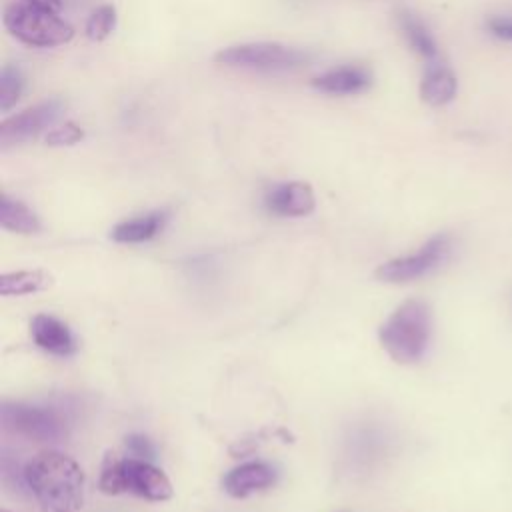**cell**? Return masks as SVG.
I'll list each match as a JSON object with an SVG mask.
<instances>
[{"mask_svg": "<svg viewBox=\"0 0 512 512\" xmlns=\"http://www.w3.org/2000/svg\"><path fill=\"white\" fill-rule=\"evenodd\" d=\"M24 478L42 512H78L84 502V472L78 462L58 450L36 454Z\"/></svg>", "mask_w": 512, "mask_h": 512, "instance_id": "1", "label": "cell"}, {"mask_svg": "<svg viewBox=\"0 0 512 512\" xmlns=\"http://www.w3.org/2000/svg\"><path fill=\"white\" fill-rule=\"evenodd\" d=\"M378 338L388 356L398 364L424 358L432 338V310L422 298L404 300L380 326Z\"/></svg>", "mask_w": 512, "mask_h": 512, "instance_id": "2", "label": "cell"}, {"mask_svg": "<svg viewBox=\"0 0 512 512\" xmlns=\"http://www.w3.org/2000/svg\"><path fill=\"white\" fill-rule=\"evenodd\" d=\"M98 486L104 494L134 492L152 502L170 500L174 494L168 476L150 460L134 456L120 460L112 452H108L102 462Z\"/></svg>", "mask_w": 512, "mask_h": 512, "instance_id": "3", "label": "cell"}, {"mask_svg": "<svg viewBox=\"0 0 512 512\" xmlns=\"http://www.w3.org/2000/svg\"><path fill=\"white\" fill-rule=\"evenodd\" d=\"M2 20L12 36L30 46H60L70 42L74 36V28L58 14L34 8L26 2L8 6Z\"/></svg>", "mask_w": 512, "mask_h": 512, "instance_id": "4", "label": "cell"}, {"mask_svg": "<svg viewBox=\"0 0 512 512\" xmlns=\"http://www.w3.org/2000/svg\"><path fill=\"white\" fill-rule=\"evenodd\" d=\"M214 60L232 68L250 70H288L298 68L310 60V56L298 48L278 42H248L222 48Z\"/></svg>", "mask_w": 512, "mask_h": 512, "instance_id": "5", "label": "cell"}, {"mask_svg": "<svg viewBox=\"0 0 512 512\" xmlns=\"http://www.w3.org/2000/svg\"><path fill=\"white\" fill-rule=\"evenodd\" d=\"M452 250V238L444 232L432 236L426 240L416 252L392 258L384 264H380L374 272V276L388 284H404L418 280L432 270H436L450 254Z\"/></svg>", "mask_w": 512, "mask_h": 512, "instance_id": "6", "label": "cell"}, {"mask_svg": "<svg viewBox=\"0 0 512 512\" xmlns=\"http://www.w3.org/2000/svg\"><path fill=\"white\" fill-rule=\"evenodd\" d=\"M0 418L6 430L32 440H56L64 432L60 418L42 406L4 402L0 408Z\"/></svg>", "mask_w": 512, "mask_h": 512, "instance_id": "7", "label": "cell"}, {"mask_svg": "<svg viewBox=\"0 0 512 512\" xmlns=\"http://www.w3.org/2000/svg\"><path fill=\"white\" fill-rule=\"evenodd\" d=\"M62 110L64 104L58 98H52L32 108H26L16 116H10L0 124V148H8L36 138L60 118Z\"/></svg>", "mask_w": 512, "mask_h": 512, "instance_id": "8", "label": "cell"}, {"mask_svg": "<svg viewBox=\"0 0 512 512\" xmlns=\"http://www.w3.org/2000/svg\"><path fill=\"white\" fill-rule=\"evenodd\" d=\"M264 206L276 216H308L314 212V190L306 182H282L272 186L264 196Z\"/></svg>", "mask_w": 512, "mask_h": 512, "instance_id": "9", "label": "cell"}, {"mask_svg": "<svg viewBox=\"0 0 512 512\" xmlns=\"http://www.w3.org/2000/svg\"><path fill=\"white\" fill-rule=\"evenodd\" d=\"M30 334L38 348L54 356H70L76 352V340L70 328L50 314H38L30 322Z\"/></svg>", "mask_w": 512, "mask_h": 512, "instance_id": "10", "label": "cell"}, {"mask_svg": "<svg viewBox=\"0 0 512 512\" xmlns=\"http://www.w3.org/2000/svg\"><path fill=\"white\" fill-rule=\"evenodd\" d=\"M274 480H276L274 468L266 462L254 460V462H244L232 468L230 472H226V476L222 478V488L234 498H244L252 492L272 486Z\"/></svg>", "mask_w": 512, "mask_h": 512, "instance_id": "11", "label": "cell"}, {"mask_svg": "<svg viewBox=\"0 0 512 512\" xmlns=\"http://www.w3.org/2000/svg\"><path fill=\"white\" fill-rule=\"evenodd\" d=\"M372 84L370 74L358 66L328 70L312 80V86L326 94H358Z\"/></svg>", "mask_w": 512, "mask_h": 512, "instance_id": "12", "label": "cell"}, {"mask_svg": "<svg viewBox=\"0 0 512 512\" xmlns=\"http://www.w3.org/2000/svg\"><path fill=\"white\" fill-rule=\"evenodd\" d=\"M168 214L166 212H150L144 216H136L130 220H124L116 224L110 232V238L120 244H140L150 238H154L166 224Z\"/></svg>", "mask_w": 512, "mask_h": 512, "instance_id": "13", "label": "cell"}, {"mask_svg": "<svg viewBox=\"0 0 512 512\" xmlns=\"http://www.w3.org/2000/svg\"><path fill=\"white\" fill-rule=\"evenodd\" d=\"M456 76L450 68L442 64H432L422 78L420 98L430 106H444L456 96Z\"/></svg>", "mask_w": 512, "mask_h": 512, "instance_id": "14", "label": "cell"}, {"mask_svg": "<svg viewBox=\"0 0 512 512\" xmlns=\"http://www.w3.org/2000/svg\"><path fill=\"white\" fill-rule=\"evenodd\" d=\"M0 226L16 234H36L42 228L38 216L24 202L6 194L0 196Z\"/></svg>", "mask_w": 512, "mask_h": 512, "instance_id": "15", "label": "cell"}, {"mask_svg": "<svg viewBox=\"0 0 512 512\" xmlns=\"http://www.w3.org/2000/svg\"><path fill=\"white\" fill-rule=\"evenodd\" d=\"M52 286V276L44 270H18L0 276L2 296H22L32 292H42Z\"/></svg>", "mask_w": 512, "mask_h": 512, "instance_id": "16", "label": "cell"}, {"mask_svg": "<svg viewBox=\"0 0 512 512\" xmlns=\"http://www.w3.org/2000/svg\"><path fill=\"white\" fill-rule=\"evenodd\" d=\"M398 22H400V28L408 40V44L420 54L424 56L426 60H436L438 56V46H436V40L432 38L430 30L426 28V24L412 12L408 10H402L398 14Z\"/></svg>", "mask_w": 512, "mask_h": 512, "instance_id": "17", "label": "cell"}, {"mask_svg": "<svg viewBox=\"0 0 512 512\" xmlns=\"http://www.w3.org/2000/svg\"><path fill=\"white\" fill-rule=\"evenodd\" d=\"M24 90V78L18 68L4 66L0 72V112H8Z\"/></svg>", "mask_w": 512, "mask_h": 512, "instance_id": "18", "label": "cell"}, {"mask_svg": "<svg viewBox=\"0 0 512 512\" xmlns=\"http://www.w3.org/2000/svg\"><path fill=\"white\" fill-rule=\"evenodd\" d=\"M114 26H116V8L110 4H104L90 14L86 22V36L94 42H102L112 34Z\"/></svg>", "mask_w": 512, "mask_h": 512, "instance_id": "19", "label": "cell"}, {"mask_svg": "<svg viewBox=\"0 0 512 512\" xmlns=\"http://www.w3.org/2000/svg\"><path fill=\"white\" fill-rule=\"evenodd\" d=\"M84 138V130L74 122H64L62 126L50 130L44 138L48 146H72Z\"/></svg>", "mask_w": 512, "mask_h": 512, "instance_id": "20", "label": "cell"}, {"mask_svg": "<svg viewBox=\"0 0 512 512\" xmlns=\"http://www.w3.org/2000/svg\"><path fill=\"white\" fill-rule=\"evenodd\" d=\"M126 448L134 458H142V460H152L156 454L152 442L142 434H130L126 438Z\"/></svg>", "mask_w": 512, "mask_h": 512, "instance_id": "21", "label": "cell"}, {"mask_svg": "<svg viewBox=\"0 0 512 512\" xmlns=\"http://www.w3.org/2000/svg\"><path fill=\"white\" fill-rule=\"evenodd\" d=\"M486 28L496 38L512 42V18L510 16H492V18H488Z\"/></svg>", "mask_w": 512, "mask_h": 512, "instance_id": "22", "label": "cell"}, {"mask_svg": "<svg viewBox=\"0 0 512 512\" xmlns=\"http://www.w3.org/2000/svg\"><path fill=\"white\" fill-rule=\"evenodd\" d=\"M26 4H30L34 8H40V10H46V12H52V14H58L60 8H62L60 0H26Z\"/></svg>", "mask_w": 512, "mask_h": 512, "instance_id": "23", "label": "cell"}, {"mask_svg": "<svg viewBox=\"0 0 512 512\" xmlns=\"http://www.w3.org/2000/svg\"><path fill=\"white\" fill-rule=\"evenodd\" d=\"M0 512H10V510H6V508H2V510H0Z\"/></svg>", "mask_w": 512, "mask_h": 512, "instance_id": "24", "label": "cell"}]
</instances>
